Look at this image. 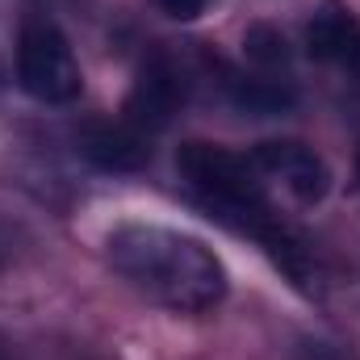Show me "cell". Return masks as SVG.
<instances>
[{"mask_svg":"<svg viewBox=\"0 0 360 360\" xmlns=\"http://www.w3.org/2000/svg\"><path fill=\"white\" fill-rule=\"evenodd\" d=\"M252 164L260 168L264 180H276V184H281L289 197H297L302 205L323 201L327 188H331L327 164H323L310 147H302V143H260V147L252 151Z\"/></svg>","mask_w":360,"mask_h":360,"instance_id":"cell-4","label":"cell"},{"mask_svg":"<svg viewBox=\"0 0 360 360\" xmlns=\"http://www.w3.org/2000/svg\"><path fill=\"white\" fill-rule=\"evenodd\" d=\"M176 168L201 197H210L226 214H239L248 231L269 239V231H264V222H269L264 176L252 164V155H235V151L214 147V143H184L176 151Z\"/></svg>","mask_w":360,"mask_h":360,"instance_id":"cell-2","label":"cell"},{"mask_svg":"<svg viewBox=\"0 0 360 360\" xmlns=\"http://www.w3.org/2000/svg\"><path fill=\"white\" fill-rule=\"evenodd\" d=\"M180 105H184V76L164 55H155L143 63L134 89L126 96V122L134 130H164L180 113Z\"/></svg>","mask_w":360,"mask_h":360,"instance_id":"cell-5","label":"cell"},{"mask_svg":"<svg viewBox=\"0 0 360 360\" xmlns=\"http://www.w3.org/2000/svg\"><path fill=\"white\" fill-rule=\"evenodd\" d=\"M243 51H248V59L256 63V68H285V59H289V51H285V38L272 30V25H252L248 30V38H243Z\"/></svg>","mask_w":360,"mask_h":360,"instance_id":"cell-9","label":"cell"},{"mask_svg":"<svg viewBox=\"0 0 360 360\" xmlns=\"http://www.w3.org/2000/svg\"><path fill=\"white\" fill-rule=\"evenodd\" d=\"M231 101L239 105V109H248V113H260V117H269V113H281V109H289L293 105V92L285 89V84H272V80H235L231 84Z\"/></svg>","mask_w":360,"mask_h":360,"instance_id":"cell-8","label":"cell"},{"mask_svg":"<svg viewBox=\"0 0 360 360\" xmlns=\"http://www.w3.org/2000/svg\"><path fill=\"white\" fill-rule=\"evenodd\" d=\"M306 46H310L314 59L344 68L352 59V51L360 46V21L344 4H323L306 25Z\"/></svg>","mask_w":360,"mask_h":360,"instance_id":"cell-7","label":"cell"},{"mask_svg":"<svg viewBox=\"0 0 360 360\" xmlns=\"http://www.w3.org/2000/svg\"><path fill=\"white\" fill-rule=\"evenodd\" d=\"M80 151H84V160H92L96 168H109V172H130V168L147 164L143 130H134L130 122H92V126H84Z\"/></svg>","mask_w":360,"mask_h":360,"instance_id":"cell-6","label":"cell"},{"mask_svg":"<svg viewBox=\"0 0 360 360\" xmlns=\"http://www.w3.org/2000/svg\"><path fill=\"white\" fill-rule=\"evenodd\" d=\"M109 264L122 272L139 293L151 302L176 310V314H201L222 302L226 293V269L222 260L193 235L155 226V222H122L105 239Z\"/></svg>","mask_w":360,"mask_h":360,"instance_id":"cell-1","label":"cell"},{"mask_svg":"<svg viewBox=\"0 0 360 360\" xmlns=\"http://www.w3.org/2000/svg\"><path fill=\"white\" fill-rule=\"evenodd\" d=\"M356 168H360V160H356Z\"/></svg>","mask_w":360,"mask_h":360,"instance_id":"cell-11","label":"cell"},{"mask_svg":"<svg viewBox=\"0 0 360 360\" xmlns=\"http://www.w3.org/2000/svg\"><path fill=\"white\" fill-rule=\"evenodd\" d=\"M160 8L168 17H176V21H197L210 8V0H160Z\"/></svg>","mask_w":360,"mask_h":360,"instance_id":"cell-10","label":"cell"},{"mask_svg":"<svg viewBox=\"0 0 360 360\" xmlns=\"http://www.w3.org/2000/svg\"><path fill=\"white\" fill-rule=\"evenodd\" d=\"M17 80H21V89L30 92L34 101H46V105H68V101L80 96V89H84L80 63L72 55L68 34L55 21L30 17L21 25V38H17Z\"/></svg>","mask_w":360,"mask_h":360,"instance_id":"cell-3","label":"cell"}]
</instances>
